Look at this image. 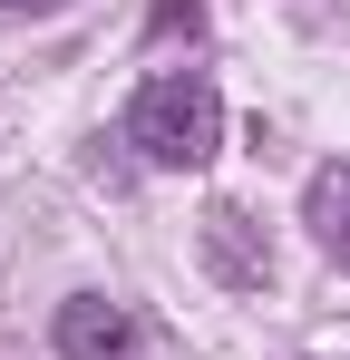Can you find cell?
<instances>
[{"mask_svg":"<svg viewBox=\"0 0 350 360\" xmlns=\"http://www.w3.org/2000/svg\"><path fill=\"white\" fill-rule=\"evenodd\" d=\"M127 146H136L146 166H166V176H195V166L224 146L214 78H205V68H156V78L136 88V108H127Z\"/></svg>","mask_w":350,"mask_h":360,"instance_id":"obj_1","label":"cell"},{"mask_svg":"<svg viewBox=\"0 0 350 360\" xmlns=\"http://www.w3.org/2000/svg\"><path fill=\"white\" fill-rule=\"evenodd\" d=\"M127 341H136V321H127V311H117L108 292H78V302H58V351H68V360H117Z\"/></svg>","mask_w":350,"mask_h":360,"instance_id":"obj_2","label":"cell"},{"mask_svg":"<svg viewBox=\"0 0 350 360\" xmlns=\"http://www.w3.org/2000/svg\"><path fill=\"white\" fill-rule=\"evenodd\" d=\"M302 224L321 234V253H341V263H350V156L311 176V195H302Z\"/></svg>","mask_w":350,"mask_h":360,"instance_id":"obj_3","label":"cell"},{"mask_svg":"<svg viewBox=\"0 0 350 360\" xmlns=\"http://www.w3.org/2000/svg\"><path fill=\"white\" fill-rule=\"evenodd\" d=\"M205 243H214V263H224L233 283H263V273H273V253H253V243H243V214H233V205L205 214Z\"/></svg>","mask_w":350,"mask_h":360,"instance_id":"obj_4","label":"cell"},{"mask_svg":"<svg viewBox=\"0 0 350 360\" xmlns=\"http://www.w3.org/2000/svg\"><path fill=\"white\" fill-rule=\"evenodd\" d=\"M0 10H58V0H0Z\"/></svg>","mask_w":350,"mask_h":360,"instance_id":"obj_5","label":"cell"}]
</instances>
